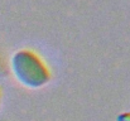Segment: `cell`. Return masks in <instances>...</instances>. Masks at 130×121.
Listing matches in <instances>:
<instances>
[{
    "label": "cell",
    "mask_w": 130,
    "mask_h": 121,
    "mask_svg": "<svg viewBox=\"0 0 130 121\" xmlns=\"http://www.w3.org/2000/svg\"><path fill=\"white\" fill-rule=\"evenodd\" d=\"M15 76L25 86L37 88L49 81V70L44 61L32 49H20L13 57Z\"/></svg>",
    "instance_id": "cell-1"
}]
</instances>
